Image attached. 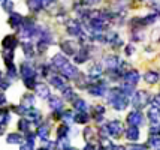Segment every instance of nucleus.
<instances>
[{
    "instance_id": "nucleus-1",
    "label": "nucleus",
    "mask_w": 160,
    "mask_h": 150,
    "mask_svg": "<svg viewBox=\"0 0 160 150\" xmlns=\"http://www.w3.org/2000/svg\"><path fill=\"white\" fill-rule=\"evenodd\" d=\"M150 95L145 92V90H139V92H136L133 95V99H132V105L136 110H141V108H144L150 102Z\"/></svg>"
},
{
    "instance_id": "nucleus-2",
    "label": "nucleus",
    "mask_w": 160,
    "mask_h": 150,
    "mask_svg": "<svg viewBox=\"0 0 160 150\" xmlns=\"http://www.w3.org/2000/svg\"><path fill=\"white\" fill-rule=\"evenodd\" d=\"M126 122L129 123V126H141V125L144 123L142 113H141V111H138V110H135V111H132V113H129V114H127Z\"/></svg>"
},
{
    "instance_id": "nucleus-3",
    "label": "nucleus",
    "mask_w": 160,
    "mask_h": 150,
    "mask_svg": "<svg viewBox=\"0 0 160 150\" xmlns=\"http://www.w3.org/2000/svg\"><path fill=\"white\" fill-rule=\"evenodd\" d=\"M106 128H108V132H109V135H111V137H115V138L121 137V134L124 132V128H123V125H121L118 120L109 122Z\"/></svg>"
},
{
    "instance_id": "nucleus-4",
    "label": "nucleus",
    "mask_w": 160,
    "mask_h": 150,
    "mask_svg": "<svg viewBox=\"0 0 160 150\" xmlns=\"http://www.w3.org/2000/svg\"><path fill=\"white\" fill-rule=\"evenodd\" d=\"M66 32H68L69 35L78 38V36L82 33V27H81L79 21H77V20H70V21L66 23Z\"/></svg>"
},
{
    "instance_id": "nucleus-5",
    "label": "nucleus",
    "mask_w": 160,
    "mask_h": 150,
    "mask_svg": "<svg viewBox=\"0 0 160 150\" xmlns=\"http://www.w3.org/2000/svg\"><path fill=\"white\" fill-rule=\"evenodd\" d=\"M60 72H62V75L63 77H66V78H72V80H75L79 75V72H78V69L73 66V65H70L69 62L63 66L62 69H60Z\"/></svg>"
},
{
    "instance_id": "nucleus-6",
    "label": "nucleus",
    "mask_w": 160,
    "mask_h": 150,
    "mask_svg": "<svg viewBox=\"0 0 160 150\" xmlns=\"http://www.w3.org/2000/svg\"><path fill=\"white\" fill-rule=\"evenodd\" d=\"M88 74H87V77L91 80V81H98L100 77H102V74H103V71H102V66L99 63H93L88 68Z\"/></svg>"
},
{
    "instance_id": "nucleus-7",
    "label": "nucleus",
    "mask_w": 160,
    "mask_h": 150,
    "mask_svg": "<svg viewBox=\"0 0 160 150\" xmlns=\"http://www.w3.org/2000/svg\"><path fill=\"white\" fill-rule=\"evenodd\" d=\"M24 21V18H22V15L18 14V12H9V26L12 27V29H20V26L22 24Z\"/></svg>"
},
{
    "instance_id": "nucleus-8",
    "label": "nucleus",
    "mask_w": 160,
    "mask_h": 150,
    "mask_svg": "<svg viewBox=\"0 0 160 150\" xmlns=\"http://www.w3.org/2000/svg\"><path fill=\"white\" fill-rule=\"evenodd\" d=\"M20 74H21V77H22V80L32 78V77H36V71L33 69V66H32V65H28L27 62H24V63L21 65Z\"/></svg>"
},
{
    "instance_id": "nucleus-9",
    "label": "nucleus",
    "mask_w": 160,
    "mask_h": 150,
    "mask_svg": "<svg viewBox=\"0 0 160 150\" xmlns=\"http://www.w3.org/2000/svg\"><path fill=\"white\" fill-rule=\"evenodd\" d=\"M62 48L66 54L75 56L78 51V44H77V41H64V42H62Z\"/></svg>"
},
{
    "instance_id": "nucleus-10",
    "label": "nucleus",
    "mask_w": 160,
    "mask_h": 150,
    "mask_svg": "<svg viewBox=\"0 0 160 150\" xmlns=\"http://www.w3.org/2000/svg\"><path fill=\"white\" fill-rule=\"evenodd\" d=\"M87 92L90 93V95H93V96H103L105 93H106V84L105 83H99V84H93V86H90L88 89H87Z\"/></svg>"
},
{
    "instance_id": "nucleus-11",
    "label": "nucleus",
    "mask_w": 160,
    "mask_h": 150,
    "mask_svg": "<svg viewBox=\"0 0 160 150\" xmlns=\"http://www.w3.org/2000/svg\"><path fill=\"white\" fill-rule=\"evenodd\" d=\"M103 65L109 69V71H115L117 68H118L120 65V60L117 56H112V54H109V56H106L103 60Z\"/></svg>"
},
{
    "instance_id": "nucleus-12",
    "label": "nucleus",
    "mask_w": 160,
    "mask_h": 150,
    "mask_svg": "<svg viewBox=\"0 0 160 150\" xmlns=\"http://www.w3.org/2000/svg\"><path fill=\"white\" fill-rule=\"evenodd\" d=\"M2 45H3V48L5 50H15V47L18 45V39H17V36H5V39L2 41Z\"/></svg>"
},
{
    "instance_id": "nucleus-13",
    "label": "nucleus",
    "mask_w": 160,
    "mask_h": 150,
    "mask_svg": "<svg viewBox=\"0 0 160 150\" xmlns=\"http://www.w3.org/2000/svg\"><path fill=\"white\" fill-rule=\"evenodd\" d=\"M88 56H90V50H87V48H81V50H78L77 54L73 56L75 63H85V62L88 60Z\"/></svg>"
},
{
    "instance_id": "nucleus-14",
    "label": "nucleus",
    "mask_w": 160,
    "mask_h": 150,
    "mask_svg": "<svg viewBox=\"0 0 160 150\" xmlns=\"http://www.w3.org/2000/svg\"><path fill=\"white\" fill-rule=\"evenodd\" d=\"M123 80H124L126 83H130V84H138V81H139V72L138 71H129L126 72L124 75H123Z\"/></svg>"
},
{
    "instance_id": "nucleus-15",
    "label": "nucleus",
    "mask_w": 160,
    "mask_h": 150,
    "mask_svg": "<svg viewBox=\"0 0 160 150\" xmlns=\"http://www.w3.org/2000/svg\"><path fill=\"white\" fill-rule=\"evenodd\" d=\"M66 63H68V60H66V57H63V54H56L54 57L51 59V66L58 69V71H60Z\"/></svg>"
},
{
    "instance_id": "nucleus-16",
    "label": "nucleus",
    "mask_w": 160,
    "mask_h": 150,
    "mask_svg": "<svg viewBox=\"0 0 160 150\" xmlns=\"http://www.w3.org/2000/svg\"><path fill=\"white\" fill-rule=\"evenodd\" d=\"M124 134L129 141H136L139 138V129H138V126H129L124 131Z\"/></svg>"
},
{
    "instance_id": "nucleus-17",
    "label": "nucleus",
    "mask_w": 160,
    "mask_h": 150,
    "mask_svg": "<svg viewBox=\"0 0 160 150\" xmlns=\"http://www.w3.org/2000/svg\"><path fill=\"white\" fill-rule=\"evenodd\" d=\"M148 120L151 122V123H159L160 122V108L159 107H151L148 110Z\"/></svg>"
},
{
    "instance_id": "nucleus-18",
    "label": "nucleus",
    "mask_w": 160,
    "mask_h": 150,
    "mask_svg": "<svg viewBox=\"0 0 160 150\" xmlns=\"http://www.w3.org/2000/svg\"><path fill=\"white\" fill-rule=\"evenodd\" d=\"M36 93H38V96L41 98V99H48L49 98V89H48V86L47 84H39L38 83V86H36Z\"/></svg>"
},
{
    "instance_id": "nucleus-19",
    "label": "nucleus",
    "mask_w": 160,
    "mask_h": 150,
    "mask_svg": "<svg viewBox=\"0 0 160 150\" xmlns=\"http://www.w3.org/2000/svg\"><path fill=\"white\" fill-rule=\"evenodd\" d=\"M49 107L54 111H60L63 108V101L58 96H49Z\"/></svg>"
},
{
    "instance_id": "nucleus-20",
    "label": "nucleus",
    "mask_w": 160,
    "mask_h": 150,
    "mask_svg": "<svg viewBox=\"0 0 160 150\" xmlns=\"http://www.w3.org/2000/svg\"><path fill=\"white\" fill-rule=\"evenodd\" d=\"M159 78H160V75L154 71H148L145 75H144V80H145L148 84H156V83L159 81Z\"/></svg>"
},
{
    "instance_id": "nucleus-21",
    "label": "nucleus",
    "mask_w": 160,
    "mask_h": 150,
    "mask_svg": "<svg viewBox=\"0 0 160 150\" xmlns=\"http://www.w3.org/2000/svg\"><path fill=\"white\" fill-rule=\"evenodd\" d=\"M49 83L52 84V86L56 87V89H64V80L62 77H58V75H52V77H49Z\"/></svg>"
},
{
    "instance_id": "nucleus-22",
    "label": "nucleus",
    "mask_w": 160,
    "mask_h": 150,
    "mask_svg": "<svg viewBox=\"0 0 160 150\" xmlns=\"http://www.w3.org/2000/svg\"><path fill=\"white\" fill-rule=\"evenodd\" d=\"M22 51L26 54V57L32 59L35 56V48H33V44L32 42H22Z\"/></svg>"
},
{
    "instance_id": "nucleus-23",
    "label": "nucleus",
    "mask_w": 160,
    "mask_h": 150,
    "mask_svg": "<svg viewBox=\"0 0 160 150\" xmlns=\"http://www.w3.org/2000/svg\"><path fill=\"white\" fill-rule=\"evenodd\" d=\"M33 104H35V96L33 95H24L22 96V99H21V105L22 107H26L28 110V108L33 107Z\"/></svg>"
},
{
    "instance_id": "nucleus-24",
    "label": "nucleus",
    "mask_w": 160,
    "mask_h": 150,
    "mask_svg": "<svg viewBox=\"0 0 160 150\" xmlns=\"http://www.w3.org/2000/svg\"><path fill=\"white\" fill-rule=\"evenodd\" d=\"M48 134H49V126L48 125H41L39 129H38V137L43 140V141H47L48 140Z\"/></svg>"
},
{
    "instance_id": "nucleus-25",
    "label": "nucleus",
    "mask_w": 160,
    "mask_h": 150,
    "mask_svg": "<svg viewBox=\"0 0 160 150\" xmlns=\"http://www.w3.org/2000/svg\"><path fill=\"white\" fill-rule=\"evenodd\" d=\"M6 143L8 144H21L22 143V137H21L20 134H17V132H12V134L8 135Z\"/></svg>"
},
{
    "instance_id": "nucleus-26",
    "label": "nucleus",
    "mask_w": 160,
    "mask_h": 150,
    "mask_svg": "<svg viewBox=\"0 0 160 150\" xmlns=\"http://www.w3.org/2000/svg\"><path fill=\"white\" fill-rule=\"evenodd\" d=\"M27 6L28 9L32 11V12H39L41 11V8H42V2L41 0H27Z\"/></svg>"
},
{
    "instance_id": "nucleus-27",
    "label": "nucleus",
    "mask_w": 160,
    "mask_h": 150,
    "mask_svg": "<svg viewBox=\"0 0 160 150\" xmlns=\"http://www.w3.org/2000/svg\"><path fill=\"white\" fill-rule=\"evenodd\" d=\"M88 120H90V117H88V114H87L85 111H78V114L75 116V122H77V123H81V125L87 123Z\"/></svg>"
},
{
    "instance_id": "nucleus-28",
    "label": "nucleus",
    "mask_w": 160,
    "mask_h": 150,
    "mask_svg": "<svg viewBox=\"0 0 160 150\" xmlns=\"http://www.w3.org/2000/svg\"><path fill=\"white\" fill-rule=\"evenodd\" d=\"M73 107L77 108L78 111H87L88 110V105L84 99H75L73 101Z\"/></svg>"
},
{
    "instance_id": "nucleus-29",
    "label": "nucleus",
    "mask_w": 160,
    "mask_h": 150,
    "mask_svg": "<svg viewBox=\"0 0 160 150\" xmlns=\"http://www.w3.org/2000/svg\"><path fill=\"white\" fill-rule=\"evenodd\" d=\"M18 129L22 131V132H28V129H30V120L28 119H21L18 122Z\"/></svg>"
},
{
    "instance_id": "nucleus-30",
    "label": "nucleus",
    "mask_w": 160,
    "mask_h": 150,
    "mask_svg": "<svg viewBox=\"0 0 160 150\" xmlns=\"http://www.w3.org/2000/svg\"><path fill=\"white\" fill-rule=\"evenodd\" d=\"M63 96H64V99L72 101L73 98H75V92H73V89H72V87H64V89H63Z\"/></svg>"
},
{
    "instance_id": "nucleus-31",
    "label": "nucleus",
    "mask_w": 160,
    "mask_h": 150,
    "mask_svg": "<svg viewBox=\"0 0 160 150\" xmlns=\"http://www.w3.org/2000/svg\"><path fill=\"white\" fill-rule=\"evenodd\" d=\"M57 146H58V149H62V150L68 149L69 147V138L68 137H60L58 141H57Z\"/></svg>"
},
{
    "instance_id": "nucleus-32",
    "label": "nucleus",
    "mask_w": 160,
    "mask_h": 150,
    "mask_svg": "<svg viewBox=\"0 0 160 150\" xmlns=\"http://www.w3.org/2000/svg\"><path fill=\"white\" fill-rule=\"evenodd\" d=\"M6 66H8V77L9 78H15L18 74H17V68H15V65L11 62V63H6Z\"/></svg>"
},
{
    "instance_id": "nucleus-33",
    "label": "nucleus",
    "mask_w": 160,
    "mask_h": 150,
    "mask_svg": "<svg viewBox=\"0 0 160 150\" xmlns=\"http://www.w3.org/2000/svg\"><path fill=\"white\" fill-rule=\"evenodd\" d=\"M68 131H69V126H68V125H62L60 128L57 129V135H58V138L68 135Z\"/></svg>"
},
{
    "instance_id": "nucleus-34",
    "label": "nucleus",
    "mask_w": 160,
    "mask_h": 150,
    "mask_svg": "<svg viewBox=\"0 0 160 150\" xmlns=\"http://www.w3.org/2000/svg\"><path fill=\"white\" fill-rule=\"evenodd\" d=\"M2 6H3V9H5L6 12H12V8H14V2H12V0H5Z\"/></svg>"
},
{
    "instance_id": "nucleus-35",
    "label": "nucleus",
    "mask_w": 160,
    "mask_h": 150,
    "mask_svg": "<svg viewBox=\"0 0 160 150\" xmlns=\"http://www.w3.org/2000/svg\"><path fill=\"white\" fill-rule=\"evenodd\" d=\"M11 86V81L9 80H0V90H6Z\"/></svg>"
},
{
    "instance_id": "nucleus-36",
    "label": "nucleus",
    "mask_w": 160,
    "mask_h": 150,
    "mask_svg": "<svg viewBox=\"0 0 160 150\" xmlns=\"http://www.w3.org/2000/svg\"><path fill=\"white\" fill-rule=\"evenodd\" d=\"M20 150H33V143H26V144H22L20 147Z\"/></svg>"
},
{
    "instance_id": "nucleus-37",
    "label": "nucleus",
    "mask_w": 160,
    "mask_h": 150,
    "mask_svg": "<svg viewBox=\"0 0 160 150\" xmlns=\"http://www.w3.org/2000/svg\"><path fill=\"white\" fill-rule=\"evenodd\" d=\"M102 0H85V5H88V6H94V5H99Z\"/></svg>"
},
{
    "instance_id": "nucleus-38",
    "label": "nucleus",
    "mask_w": 160,
    "mask_h": 150,
    "mask_svg": "<svg viewBox=\"0 0 160 150\" xmlns=\"http://www.w3.org/2000/svg\"><path fill=\"white\" fill-rule=\"evenodd\" d=\"M5 104H6V98L3 95V90H0V107H3Z\"/></svg>"
},
{
    "instance_id": "nucleus-39",
    "label": "nucleus",
    "mask_w": 160,
    "mask_h": 150,
    "mask_svg": "<svg viewBox=\"0 0 160 150\" xmlns=\"http://www.w3.org/2000/svg\"><path fill=\"white\" fill-rule=\"evenodd\" d=\"M41 2H42V6L43 8H48L54 3V0H41Z\"/></svg>"
},
{
    "instance_id": "nucleus-40",
    "label": "nucleus",
    "mask_w": 160,
    "mask_h": 150,
    "mask_svg": "<svg viewBox=\"0 0 160 150\" xmlns=\"http://www.w3.org/2000/svg\"><path fill=\"white\" fill-rule=\"evenodd\" d=\"M126 54H127V56H132L133 54V45H127V47H126Z\"/></svg>"
},
{
    "instance_id": "nucleus-41",
    "label": "nucleus",
    "mask_w": 160,
    "mask_h": 150,
    "mask_svg": "<svg viewBox=\"0 0 160 150\" xmlns=\"http://www.w3.org/2000/svg\"><path fill=\"white\" fill-rule=\"evenodd\" d=\"M129 150H147V147H144V146H132Z\"/></svg>"
},
{
    "instance_id": "nucleus-42",
    "label": "nucleus",
    "mask_w": 160,
    "mask_h": 150,
    "mask_svg": "<svg viewBox=\"0 0 160 150\" xmlns=\"http://www.w3.org/2000/svg\"><path fill=\"white\" fill-rule=\"evenodd\" d=\"M111 150H126V147L124 146H114V144H112Z\"/></svg>"
},
{
    "instance_id": "nucleus-43",
    "label": "nucleus",
    "mask_w": 160,
    "mask_h": 150,
    "mask_svg": "<svg viewBox=\"0 0 160 150\" xmlns=\"http://www.w3.org/2000/svg\"><path fill=\"white\" fill-rule=\"evenodd\" d=\"M84 150H94V146H93V144H87V146L84 147Z\"/></svg>"
},
{
    "instance_id": "nucleus-44",
    "label": "nucleus",
    "mask_w": 160,
    "mask_h": 150,
    "mask_svg": "<svg viewBox=\"0 0 160 150\" xmlns=\"http://www.w3.org/2000/svg\"><path fill=\"white\" fill-rule=\"evenodd\" d=\"M154 101H156V104H159V105H160V95H157V96H156V99H154Z\"/></svg>"
},
{
    "instance_id": "nucleus-45",
    "label": "nucleus",
    "mask_w": 160,
    "mask_h": 150,
    "mask_svg": "<svg viewBox=\"0 0 160 150\" xmlns=\"http://www.w3.org/2000/svg\"><path fill=\"white\" fill-rule=\"evenodd\" d=\"M64 150H77V149H73V147H68V149H64Z\"/></svg>"
},
{
    "instance_id": "nucleus-46",
    "label": "nucleus",
    "mask_w": 160,
    "mask_h": 150,
    "mask_svg": "<svg viewBox=\"0 0 160 150\" xmlns=\"http://www.w3.org/2000/svg\"><path fill=\"white\" fill-rule=\"evenodd\" d=\"M0 80H3V74H2V71H0Z\"/></svg>"
},
{
    "instance_id": "nucleus-47",
    "label": "nucleus",
    "mask_w": 160,
    "mask_h": 150,
    "mask_svg": "<svg viewBox=\"0 0 160 150\" xmlns=\"http://www.w3.org/2000/svg\"><path fill=\"white\" fill-rule=\"evenodd\" d=\"M38 150H48V149H45V147H41V149H38Z\"/></svg>"
},
{
    "instance_id": "nucleus-48",
    "label": "nucleus",
    "mask_w": 160,
    "mask_h": 150,
    "mask_svg": "<svg viewBox=\"0 0 160 150\" xmlns=\"http://www.w3.org/2000/svg\"><path fill=\"white\" fill-rule=\"evenodd\" d=\"M3 2H5V0H0V5H3Z\"/></svg>"
}]
</instances>
